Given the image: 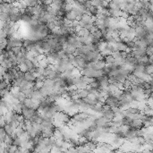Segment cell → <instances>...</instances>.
<instances>
[{"mask_svg": "<svg viewBox=\"0 0 153 153\" xmlns=\"http://www.w3.org/2000/svg\"><path fill=\"white\" fill-rule=\"evenodd\" d=\"M13 136H12V135H7V134H6V138H5V141H4V142L6 144V146L12 145V144H13Z\"/></svg>", "mask_w": 153, "mask_h": 153, "instance_id": "obj_10", "label": "cell"}, {"mask_svg": "<svg viewBox=\"0 0 153 153\" xmlns=\"http://www.w3.org/2000/svg\"><path fill=\"white\" fill-rule=\"evenodd\" d=\"M25 99H26V98H25V96H24V94H23V92H21L20 91V92H18V93H17L16 99L19 101V102L23 103V101H24Z\"/></svg>", "mask_w": 153, "mask_h": 153, "instance_id": "obj_16", "label": "cell"}, {"mask_svg": "<svg viewBox=\"0 0 153 153\" xmlns=\"http://www.w3.org/2000/svg\"><path fill=\"white\" fill-rule=\"evenodd\" d=\"M104 59H105V62H106V65H112V64H114V62H115L114 57H113L111 55L106 56V57H104Z\"/></svg>", "mask_w": 153, "mask_h": 153, "instance_id": "obj_11", "label": "cell"}, {"mask_svg": "<svg viewBox=\"0 0 153 153\" xmlns=\"http://www.w3.org/2000/svg\"><path fill=\"white\" fill-rule=\"evenodd\" d=\"M96 82L99 83V86H101L103 88H108V86L109 85V81L105 76H100L99 78H97L96 79Z\"/></svg>", "mask_w": 153, "mask_h": 153, "instance_id": "obj_2", "label": "cell"}, {"mask_svg": "<svg viewBox=\"0 0 153 153\" xmlns=\"http://www.w3.org/2000/svg\"><path fill=\"white\" fill-rule=\"evenodd\" d=\"M33 92L34 91H33L32 89H28V90H25L24 91H23V94H24V96H25L26 99H32Z\"/></svg>", "mask_w": 153, "mask_h": 153, "instance_id": "obj_12", "label": "cell"}, {"mask_svg": "<svg viewBox=\"0 0 153 153\" xmlns=\"http://www.w3.org/2000/svg\"><path fill=\"white\" fill-rule=\"evenodd\" d=\"M25 5H26L27 7H33V6H37L38 5V1H35V0H32V1H24Z\"/></svg>", "mask_w": 153, "mask_h": 153, "instance_id": "obj_17", "label": "cell"}, {"mask_svg": "<svg viewBox=\"0 0 153 153\" xmlns=\"http://www.w3.org/2000/svg\"><path fill=\"white\" fill-rule=\"evenodd\" d=\"M88 95H89V93L86 89H83V90H78V92H77V96H78V98L80 99H84V98H86Z\"/></svg>", "mask_w": 153, "mask_h": 153, "instance_id": "obj_6", "label": "cell"}, {"mask_svg": "<svg viewBox=\"0 0 153 153\" xmlns=\"http://www.w3.org/2000/svg\"><path fill=\"white\" fill-rule=\"evenodd\" d=\"M76 34L78 37H87V36L90 35V32L88 30H86L85 28H80L76 32Z\"/></svg>", "mask_w": 153, "mask_h": 153, "instance_id": "obj_5", "label": "cell"}, {"mask_svg": "<svg viewBox=\"0 0 153 153\" xmlns=\"http://www.w3.org/2000/svg\"><path fill=\"white\" fill-rule=\"evenodd\" d=\"M152 72H153L152 65H147L146 66H144L143 73H145V74H147V75H150V76H152Z\"/></svg>", "mask_w": 153, "mask_h": 153, "instance_id": "obj_7", "label": "cell"}, {"mask_svg": "<svg viewBox=\"0 0 153 153\" xmlns=\"http://www.w3.org/2000/svg\"><path fill=\"white\" fill-rule=\"evenodd\" d=\"M11 51L15 56H17L19 54H21V48H14V49H11Z\"/></svg>", "mask_w": 153, "mask_h": 153, "instance_id": "obj_19", "label": "cell"}, {"mask_svg": "<svg viewBox=\"0 0 153 153\" xmlns=\"http://www.w3.org/2000/svg\"><path fill=\"white\" fill-rule=\"evenodd\" d=\"M98 30H99V28H98L97 26H95V25H93V26H92L91 28H90V30H89V32H90V34H92V33H94L95 32H97Z\"/></svg>", "mask_w": 153, "mask_h": 153, "instance_id": "obj_20", "label": "cell"}, {"mask_svg": "<svg viewBox=\"0 0 153 153\" xmlns=\"http://www.w3.org/2000/svg\"><path fill=\"white\" fill-rule=\"evenodd\" d=\"M0 21H4V22H9V14L6 13H0Z\"/></svg>", "mask_w": 153, "mask_h": 153, "instance_id": "obj_14", "label": "cell"}, {"mask_svg": "<svg viewBox=\"0 0 153 153\" xmlns=\"http://www.w3.org/2000/svg\"><path fill=\"white\" fill-rule=\"evenodd\" d=\"M101 115L104 118H106V120H108V122H112L113 119L115 118V116H116V115H115V113L113 112L112 109H108V110H103V112L101 113Z\"/></svg>", "mask_w": 153, "mask_h": 153, "instance_id": "obj_1", "label": "cell"}, {"mask_svg": "<svg viewBox=\"0 0 153 153\" xmlns=\"http://www.w3.org/2000/svg\"><path fill=\"white\" fill-rule=\"evenodd\" d=\"M108 120H106V118L103 117V116H99V117L94 121V124H95L98 127H102L103 125H104L105 124L108 123Z\"/></svg>", "mask_w": 153, "mask_h": 153, "instance_id": "obj_4", "label": "cell"}, {"mask_svg": "<svg viewBox=\"0 0 153 153\" xmlns=\"http://www.w3.org/2000/svg\"><path fill=\"white\" fill-rule=\"evenodd\" d=\"M21 21H23V23H30V21H32V16H29V15H25V14H22V17H21Z\"/></svg>", "mask_w": 153, "mask_h": 153, "instance_id": "obj_15", "label": "cell"}, {"mask_svg": "<svg viewBox=\"0 0 153 153\" xmlns=\"http://www.w3.org/2000/svg\"><path fill=\"white\" fill-rule=\"evenodd\" d=\"M23 64H24V65L26 66L27 71H30V70H32V68L37 67V66H35V65H34L33 64H32V62L30 61V60H29V59H26V60H25V61L23 62Z\"/></svg>", "mask_w": 153, "mask_h": 153, "instance_id": "obj_8", "label": "cell"}, {"mask_svg": "<svg viewBox=\"0 0 153 153\" xmlns=\"http://www.w3.org/2000/svg\"><path fill=\"white\" fill-rule=\"evenodd\" d=\"M17 149H18V147H16V146L13 145V144L6 147V150H7L8 153H15L17 151Z\"/></svg>", "mask_w": 153, "mask_h": 153, "instance_id": "obj_13", "label": "cell"}, {"mask_svg": "<svg viewBox=\"0 0 153 153\" xmlns=\"http://www.w3.org/2000/svg\"><path fill=\"white\" fill-rule=\"evenodd\" d=\"M36 79V73H30V72H25L23 74V80L26 82H34Z\"/></svg>", "mask_w": 153, "mask_h": 153, "instance_id": "obj_3", "label": "cell"}, {"mask_svg": "<svg viewBox=\"0 0 153 153\" xmlns=\"http://www.w3.org/2000/svg\"><path fill=\"white\" fill-rule=\"evenodd\" d=\"M4 129L7 135H12L13 133V128L12 126H10L9 125H7V124H6L4 125Z\"/></svg>", "mask_w": 153, "mask_h": 153, "instance_id": "obj_9", "label": "cell"}, {"mask_svg": "<svg viewBox=\"0 0 153 153\" xmlns=\"http://www.w3.org/2000/svg\"><path fill=\"white\" fill-rule=\"evenodd\" d=\"M21 143H22V140L20 138H14L13 142V145L16 146V147H20Z\"/></svg>", "mask_w": 153, "mask_h": 153, "instance_id": "obj_18", "label": "cell"}]
</instances>
